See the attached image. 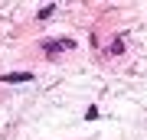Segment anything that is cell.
<instances>
[{
	"label": "cell",
	"instance_id": "obj_1",
	"mask_svg": "<svg viewBox=\"0 0 147 140\" xmlns=\"http://www.w3.org/2000/svg\"><path fill=\"white\" fill-rule=\"evenodd\" d=\"M46 49L49 52H62V49H75V42L72 39H53V42H46Z\"/></svg>",
	"mask_w": 147,
	"mask_h": 140
},
{
	"label": "cell",
	"instance_id": "obj_2",
	"mask_svg": "<svg viewBox=\"0 0 147 140\" xmlns=\"http://www.w3.org/2000/svg\"><path fill=\"white\" fill-rule=\"evenodd\" d=\"M30 72H16V75H3V82H30Z\"/></svg>",
	"mask_w": 147,
	"mask_h": 140
}]
</instances>
